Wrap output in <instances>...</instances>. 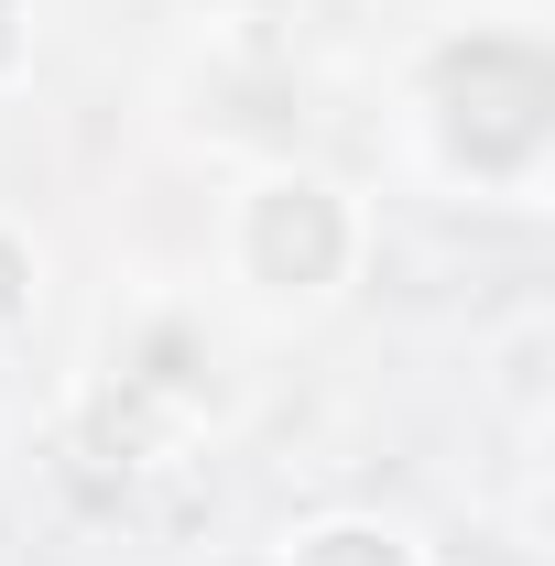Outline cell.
Masks as SVG:
<instances>
[{
  "instance_id": "1",
  "label": "cell",
  "mask_w": 555,
  "mask_h": 566,
  "mask_svg": "<svg viewBox=\"0 0 555 566\" xmlns=\"http://www.w3.org/2000/svg\"><path fill=\"white\" fill-rule=\"evenodd\" d=\"M425 109L469 186H534L555 142V66L534 33H458L425 66Z\"/></svg>"
},
{
  "instance_id": "2",
  "label": "cell",
  "mask_w": 555,
  "mask_h": 566,
  "mask_svg": "<svg viewBox=\"0 0 555 566\" xmlns=\"http://www.w3.org/2000/svg\"><path fill=\"white\" fill-rule=\"evenodd\" d=\"M229 251L262 294H338L359 273V208H348L327 175H262L240 218H229Z\"/></svg>"
},
{
  "instance_id": "3",
  "label": "cell",
  "mask_w": 555,
  "mask_h": 566,
  "mask_svg": "<svg viewBox=\"0 0 555 566\" xmlns=\"http://www.w3.org/2000/svg\"><path fill=\"white\" fill-rule=\"evenodd\" d=\"M186 424H197V415H175L164 392H142L132 370H109V381L76 403L66 458L87 469V480H142V469H164V458L186 447Z\"/></svg>"
},
{
  "instance_id": "4",
  "label": "cell",
  "mask_w": 555,
  "mask_h": 566,
  "mask_svg": "<svg viewBox=\"0 0 555 566\" xmlns=\"http://www.w3.org/2000/svg\"><path fill=\"white\" fill-rule=\"evenodd\" d=\"M283 566H425V556H415V534L381 523V512H327V523H305L283 545Z\"/></svg>"
},
{
  "instance_id": "5",
  "label": "cell",
  "mask_w": 555,
  "mask_h": 566,
  "mask_svg": "<svg viewBox=\"0 0 555 566\" xmlns=\"http://www.w3.org/2000/svg\"><path fill=\"white\" fill-rule=\"evenodd\" d=\"M33 294H44V283H33V240L0 218V338H11V327H33Z\"/></svg>"
},
{
  "instance_id": "6",
  "label": "cell",
  "mask_w": 555,
  "mask_h": 566,
  "mask_svg": "<svg viewBox=\"0 0 555 566\" xmlns=\"http://www.w3.org/2000/svg\"><path fill=\"white\" fill-rule=\"evenodd\" d=\"M33 66V0H0V87Z\"/></svg>"
}]
</instances>
